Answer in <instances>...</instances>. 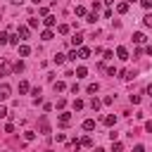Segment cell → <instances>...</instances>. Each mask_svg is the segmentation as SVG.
I'll return each mask as SVG.
<instances>
[{
  "label": "cell",
  "instance_id": "cell-28",
  "mask_svg": "<svg viewBox=\"0 0 152 152\" xmlns=\"http://www.w3.org/2000/svg\"><path fill=\"white\" fill-rule=\"evenodd\" d=\"M133 152H145V147H143V145H136V147H133Z\"/></svg>",
  "mask_w": 152,
  "mask_h": 152
},
{
  "label": "cell",
  "instance_id": "cell-16",
  "mask_svg": "<svg viewBox=\"0 0 152 152\" xmlns=\"http://www.w3.org/2000/svg\"><path fill=\"white\" fill-rule=\"evenodd\" d=\"M90 107L98 112V109H100V100H98V98H93V100H90Z\"/></svg>",
  "mask_w": 152,
  "mask_h": 152
},
{
  "label": "cell",
  "instance_id": "cell-19",
  "mask_svg": "<svg viewBox=\"0 0 152 152\" xmlns=\"http://www.w3.org/2000/svg\"><path fill=\"white\" fill-rule=\"evenodd\" d=\"M64 60H67L64 55H55V64H64Z\"/></svg>",
  "mask_w": 152,
  "mask_h": 152
},
{
  "label": "cell",
  "instance_id": "cell-5",
  "mask_svg": "<svg viewBox=\"0 0 152 152\" xmlns=\"http://www.w3.org/2000/svg\"><path fill=\"white\" fill-rule=\"evenodd\" d=\"M133 41H136V43H145L147 38H145V33H140V31H138V33H133Z\"/></svg>",
  "mask_w": 152,
  "mask_h": 152
},
{
  "label": "cell",
  "instance_id": "cell-6",
  "mask_svg": "<svg viewBox=\"0 0 152 152\" xmlns=\"http://www.w3.org/2000/svg\"><path fill=\"white\" fill-rule=\"evenodd\" d=\"M121 79H124V81H131V79H136V71H121Z\"/></svg>",
  "mask_w": 152,
  "mask_h": 152
},
{
  "label": "cell",
  "instance_id": "cell-17",
  "mask_svg": "<svg viewBox=\"0 0 152 152\" xmlns=\"http://www.w3.org/2000/svg\"><path fill=\"white\" fill-rule=\"evenodd\" d=\"M45 26H55V17H50V14H45Z\"/></svg>",
  "mask_w": 152,
  "mask_h": 152
},
{
  "label": "cell",
  "instance_id": "cell-22",
  "mask_svg": "<svg viewBox=\"0 0 152 152\" xmlns=\"http://www.w3.org/2000/svg\"><path fill=\"white\" fill-rule=\"evenodd\" d=\"M88 93H90V95L98 93V83H90V86H88Z\"/></svg>",
  "mask_w": 152,
  "mask_h": 152
},
{
  "label": "cell",
  "instance_id": "cell-21",
  "mask_svg": "<svg viewBox=\"0 0 152 152\" xmlns=\"http://www.w3.org/2000/svg\"><path fill=\"white\" fill-rule=\"evenodd\" d=\"M24 138H26V140H33V138H36V133H33V131H26V133H24Z\"/></svg>",
  "mask_w": 152,
  "mask_h": 152
},
{
  "label": "cell",
  "instance_id": "cell-31",
  "mask_svg": "<svg viewBox=\"0 0 152 152\" xmlns=\"http://www.w3.org/2000/svg\"><path fill=\"white\" fill-rule=\"evenodd\" d=\"M95 152H105V150H102V147H98V150H95Z\"/></svg>",
  "mask_w": 152,
  "mask_h": 152
},
{
  "label": "cell",
  "instance_id": "cell-20",
  "mask_svg": "<svg viewBox=\"0 0 152 152\" xmlns=\"http://www.w3.org/2000/svg\"><path fill=\"white\" fill-rule=\"evenodd\" d=\"M117 10H119V12H121V14H124V12H126V10H128V3H119V5H117Z\"/></svg>",
  "mask_w": 152,
  "mask_h": 152
},
{
  "label": "cell",
  "instance_id": "cell-3",
  "mask_svg": "<svg viewBox=\"0 0 152 152\" xmlns=\"http://www.w3.org/2000/svg\"><path fill=\"white\" fill-rule=\"evenodd\" d=\"M60 121H62V124L67 126V124L71 121V114H69V112H62V114H60Z\"/></svg>",
  "mask_w": 152,
  "mask_h": 152
},
{
  "label": "cell",
  "instance_id": "cell-23",
  "mask_svg": "<svg viewBox=\"0 0 152 152\" xmlns=\"http://www.w3.org/2000/svg\"><path fill=\"white\" fill-rule=\"evenodd\" d=\"M74 109H83V100H74Z\"/></svg>",
  "mask_w": 152,
  "mask_h": 152
},
{
  "label": "cell",
  "instance_id": "cell-18",
  "mask_svg": "<svg viewBox=\"0 0 152 152\" xmlns=\"http://www.w3.org/2000/svg\"><path fill=\"white\" fill-rule=\"evenodd\" d=\"M19 93H29V83H26V81L19 83Z\"/></svg>",
  "mask_w": 152,
  "mask_h": 152
},
{
  "label": "cell",
  "instance_id": "cell-4",
  "mask_svg": "<svg viewBox=\"0 0 152 152\" xmlns=\"http://www.w3.org/2000/svg\"><path fill=\"white\" fill-rule=\"evenodd\" d=\"M81 43H83V36H81V33H76V36L71 38V45L76 48V45H81Z\"/></svg>",
  "mask_w": 152,
  "mask_h": 152
},
{
  "label": "cell",
  "instance_id": "cell-12",
  "mask_svg": "<svg viewBox=\"0 0 152 152\" xmlns=\"http://www.w3.org/2000/svg\"><path fill=\"white\" fill-rule=\"evenodd\" d=\"M0 71H3V74H7V71H10V62H7V60L0 62Z\"/></svg>",
  "mask_w": 152,
  "mask_h": 152
},
{
  "label": "cell",
  "instance_id": "cell-30",
  "mask_svg": "<svg viewBox=\"0 0 152 152\" xmlns=\"http://www.w3.org/2000/svg\"><path fill=\"white\" fill-rule=\"evenodd\" d=\"M145 52H147V55H152V45H147V50H145Z\"/></svg>",
  "mask_w": 152,
  "mask_h": 152
},
{
  "label": "cell",
  "instance_id": "cell-27",
  "mask_svg": "<svg viewBox=\"0 0 152 152\" xmlns=\"http://www.w3.org/2000/svg\"><path fill=\"white\" fill-rule=\"evenodd\" d=\"M3 117H7V107H0V119Z\"/></svg>",
  "mask_w": 152,
  "mask_h": 152
},
{
  "label": "cell",
  "instance_id": "cell-10",
  "mask_svg": "<svg viewBox=\"0 0 152 152\" xmlns=\"http://www.w3.org/2000/svg\"><path fill=\"white\" fill-rule=\"evenodd\" d=\"M105 124H107V126H114V124H117V117H114V114H109V117H105Z\"/></svg>",
  "mask_w": 152,
  "mask_h": 152
},
{
  "label": "cell",
  "instance_id": "cell-35",
  "mask_svg": "<svg viewBox=\"0 0 152 152\" xmlns=\"http://www.w3.org/2000/svg\"><path fill=\"white\" fill-rule=\"evenodd\" d=\"M50 3H55V0H50Z\"/></svg>",
  "mask_w": 152,
  "mask_h": 152
},
{
  "label": "cell",
  "instance_id": "cell-1",
  "mask_svg": "<svg viewBox=\"0 0 152 152\" xmlns=\"http://www.w3.org/2000/svg\"><path fill=\"white\" fill-rule=\"evenodd\" d=\"M10 93H12V88H10L7 83H0V100H7Z\"/></svg>",
  "mask_w": 152,
  "mask_h": 152
},
{
  "label": "cell",
  "instance_id": "cell-11",
  "mask_svg": "<svg viewBox=\"0 0 152 152\" xmlns=\"http://www.w3.org/2000/svg\"><path fill=\"white\" fill-rule=\"evenodd\" d=\"M112 152H124V145H121L119 140H114V145H112Z\"/></svg>",
  "mask_w": 152,
  "mask_h": 152
},
{
  "label": "cell",
  "instance_id": "cell-24",
  "mask_svg": "<svg viewBox=\"0 0 152 152\" xmlns=\"http://www.w3.org/2000/svg\"><path fill=\"white\" fill-rule=\"evenodd\" d=\"M143 22H145V26H152V14H145Z\"/></svg>",
  "mask_w": 152,
  "mask_h": 152
},
{
  "label": "cell",
  "instance_id": "cell-33",
  "mask_svg": "<svg viewBox=\"0 0 152 152\" xmlns=\"http://www.w3.org/2000/svg\"><path fill=\"white\" fill-rule=\"evenodd\" d=\"M126 3H136V0H126Z\"/></svg>",
  "mask_w": 152,
  "mask_h": 152
},
{
  "label": "cell",
  "instance_id": "cell-26",
  "mask_svg": "<svg viewBox=\"0 0 152 152\" xmlns=\"http://www.w3.org/2000/svg\"><path fill=\"white\" fill-rule=\"evenodd\" d=\"M143 7H145V10H150V7H152V0H143Z\"/></svg>",
  "mask_w": 152,
  "mask_h": 152
},
{
  "label": "cell",
  "instance_id": "cell-29",
  "mask_svg": "<svg viewBox=\"0 0 152 152\" xmlns=\"http://www.w3.org/2000/svg\"><path fill=\"white\" fill-rule=\"evenodd\" d=\"M145 131H147V133H152V121H147V124H145Z\"/></svg>",
  "mask_w": 152,
  "mask_h": 152
},
{
  "label": "cell",
  "instance_id": "cell-9",
  "mask_svg": "<svg viewBox=\"0 0 152 152\" xmlns=\"http://www.w3.org/2000/svg\"><path fill=\"white\" fill-rule=\"evenodd\" d=\"M117 55H119V60H128V50H126V48H119Z\"/></svg>",
  "mask_w": 152,
  "mask_h": 152
},
{
  "label": "cell",
  "instance_id": "cell-2",
  "mask_svg": "<svg viewBox=\"0 0 152 152\" xmlns=\"http://www.w3.org/2000/svg\"><path fill=\"white\" fill-rule=\"evenodd\" d=\"M17 36H22V41H26V38H29V29H26V26H19Z\"/></svg>",
  "mask_w": 152,
  "mask_h": 152
},
{
  "label": "cell",
  "instance_id": "cell-13",
  "mask_svg": "<svg viewBox=\"0 0 152 152\" xmlns=\"http://www.w3.org/2000/svg\"><path fill=\"white\" fill-rule=\"evenodd\" d=\"M86 74H88V71H86V67H79V69H76V79H83Z\"/></svg>",
  "mask_w": 152,
  "mask_h": 152
},
{
  "label": "cell",
  "instance_id": "cell-25",
  "mask_svg": "<svg viewBox=\"0 0 152 152\" xmlns=\"http://www.w3.org/2000/svg\"><path fill=\"white\" fill-rule=\"evenodd\" d=\"M52 38V31H43V41H50Z\"/></svg>",
  "mask_w": 152,
  "mask_h": 152
},
{
  "label": "cell",
  "instance_id": "cell-7",
  "mask_svg": "<svg viewBox=\"0 0 152 152\" xmlns=\"http://www.w3.org/2000/svg\"><path fill=\"white\" fill-rule=\"evenodd\" d=\"M93 128H95V121L93 119H86L83 121V131H93Z\"/></svg>",
  "mask_w": 152,
  "mask_h": 152
},
{
  "label": "cell",
  "instance_id": "cell-15",
  "mask_svg": "<svg viewBox=\"0 0 152 152\" xmlns=\"http://www.w3.org/2000/svg\"><path fill=\"white\" fill-rule=\"evenodd\" d=\"M41 131H43V133H48V131H50V126H48V121H45V117L41 119Z\"/></svg>",
  "mask_w": 152,
  "mask_h": 152
},
{
  "label": "cell",
  "instance_id": "cell-34",
  "mask_svg": "<svg viewBox=\"0 0 152 152\" xmlns=\"http://www.w3.org/2000/svg\"><path fill=\"white\" fill-rule=\"evenodd\" d=\"M12 3H22V0H12Z\"/></svg>",
  "mask_w": 152,
  "mask_h": 152
},
{
  "label": "cell",
  "instance_id": "cell-14",
  "mask_svg": "<svg viewBox=\"0 0 152 152\" xmlns=\"http://www.w3.org/2000/svg\"><path fill=\"white\" fill-rule=\"evenodd\" d=\"M88 55H90V50H88V48H81V50H79V57H81V60H86Z\"/></svg>",
  "mask_w": 152,
  "mask_h": 152
},
{
  "label": "cell",
  "instance_id": "cell-32",
  "mask_svg": "<svg viewBox=\"0 0 152 152\" xmlns=\"http://www.w3.org/2000/svg\"><path fill=\"white\" fill-rule=\"evenodd\" d=\"M105 3H107V5H109V3H114V0H105Z\"/></svg>",
  "mask_w": 152,
  "mask_h": 152
},
{
  "label": "cell",
  "instance_id": "cell-8",
  "mask_svg": "<svg viewBox=\"0 0 152 152\" xmlns=\"http://www.w3.org/2000/svg\"><path fill=\"white\" fill-rule=\"evenodd\" d=\"M29 52H31L29 45H19V55H22V57H29Z\"/></svg>",
  "mask_w": 152,
  "mask_h": 152
}]
</instances>
